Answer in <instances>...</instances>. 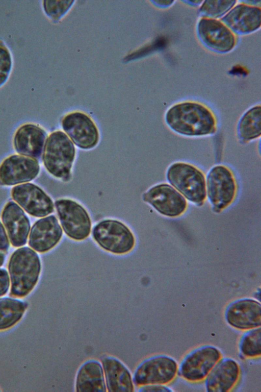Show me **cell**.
I'll return each instance as SVG.
<instances>
[{
	"label": "cell",
	"mask_w": 261,
	"mask_h": 392,
	"mask_svg": "<svg viewBox=\"0 0 261 392\" xmlns=\"http://www.w3.org/2000/svg\"><path fill=\"white\" fill-rule=\"evenodd\" d=\"M165 123L174 133L185 137H201L215 134L217 120L206 104L194 100H185L171 106L165 115Z\"/></svg>",
	"instance_id": "obj_1"
},
{
	"label": "cell",
	"mask_w": 261,
	"mask_h": 392,
	"mask_svg": "<svg viewBox=\"0 0 261 392\" xmlns=\"http://www.w3.org/2000/svg\"><path fill=\"white\" fill-rule=\"evenodd\" d=\"M8 268L11 280L10 296L22 298L28 295L36 285L41 265L39 257L34 250L22 247L11 255Z\"/></svg>",
	"instance_id": "obj_2"
},
{
	"label": "cell",
	"mask_w": 261,
	"mask_h": 392,
	"mask_svg": "<svg viewBox=\"0 0 261 392\" xmlns=\"http://www.w3.org/2000/svg\"><path fill=\"white\" fill-rule=\"evenodd\" d=\"M166 177L169 184L186 199L201 206L206 198V176L196 165L177 161L168 167Z\"/></svg>",
	"instance_id": "obj_3"
},
{
	"label": "cell",
	"mask_w": 261,
	"mask_h": 392,
	"mask_svg": "<svg viewBox=\"0 0 261 392\" xmlns=\"http://www.w3.org/2000/svg\"><path fill=\"white\" fill-rule=\"evenodd\" d=\"M75 154V147L62 131L51 133L46 139L43 161L47 171L54 177L67 181Z\"/></svg>",
	"instance_id": "obj_4"
},
{
	"label": "cell",
	"mask_w": 261,
	"mask_h": 392,
	"mask_svg": "<svg viewBox=\"0 0 261 392\" xmlns=\"http://www.w3.org/2000/svg\"><path fill=\"white\" fill-rule=\"evenodd\" d=\"M237 182L232 170L224 164L212 167L206 177V196L213 210L219 213L234 200Z\"/></svg>",
	"instance_id": "obj_5"
},
{
	"label": "cell",
	"mask_w": 261,
	"mask_h": 392,
	"mask_svg": "<svg viewBox=\"0 0 261 392\" xmlns=\"http://www.w3.org/2000/svg\"><path fill=\"white\" fill-rule=\"evenodd\" d=\"M92 237L103 250L117 255L130 252L136 243L135 236L122 222L113 219L99 222L93 227Z\"/></svg>",
	"instance_id": "obj_6"
},
{
	"label": "cell",
	"mask_w": 261,
	"mask_h": 392,
	"mask_svg": "<svg viewBox=\"0 0 261 392\" xmlns=\"http://www.w3.org/2000/svg\"><path fill=\"white\" fill-rule=\"evenodd\" d=\"M178 369L177 361L170 356H152L137 366L133 377V382L137 386L154 384L167 385L176 378Z\"/></svg>",
	"instance_id": "obj_7"
},
{
	"label": "cell",
	"mask_w": 261,
	"mask_h": 392,
	"mask_svg": "<svg viewBox=\"0 0 261 392\" xmlns=\"http://www.w3.org/2000/svg\"><path fill=\"white\" fill-rule=\"evenodd\" d=\"M221 358V351L214 346L198 347L182 358L178 365V374L190 382L202 381Z\"/></svg>",
	"instance_id": "obj_8"
},
{
	"label": "cell",
	"mask_w": 261,
	"mask_h": 392,
	"mask_svg": "<svg viewBox=\"0 0 261 392\" xmlns=\"http://www.w3.org/2000/svg\"><path fill=\"white\" fill-rule=\"evenodd\" d=\"M55 207L62 229L69 238L82 241L89 236L92 222L84 207L68 199L57 200Z\"/></svg>",
	"instance_id": "obj_9"
},
{
	"label": "cell",
	"mask_w": 261,
	"mask_h": 392,
	"mask_svg": "<svg viewBox=\"0 0 261 392\" xmlns=\"http://www.w3.org/2000/svg\"><path fill=\"white\" fill-rule=\"evenodd\" d=\"M196 32L201 43L216 53H229L237 43V35L220 19L200 17Z\"/></svg>",
	"instance_id": "obj_10"
},
{
	"label": "cell",
	"mask_w": 261,
	"mask_h": 392,
	"mask_svg": "<svg viewBox=\"0 0 261 392\" xmlns=\"http://www.w3.org/2000/svg\"><path fill=\"white\" fill-rule=\"evenodd\" d=\"M143 200L159 213L169 217L181 215L187 207L186 199L170 184L166 183L151 187L144 193Z\"/></svg>",
	"instance_id": "obj_11"
},
{
	"label": "cell",
	"mask_w": 261,
	"mask_h": 392,
	"mask_svg": "<svg viewBox=\"0 0 261 392\" xmlns=\"http://www.w3.org/2000/svg\"><path fill=\"white\" fill-rule=\"evenodd\" d=\"M62 126L73 142L81 149H92L98 142V129L85 113L74 112L66 115L62 119Z\"/></svg>",
	"instance_id": "obj_12"
},
{
	"label": "cell",
	"mask_w": 261,
	"mask_h": 392,
	"mask_svg": "<svg viewBox=\"0 0 261 392\" xmlns=\"http://www.w3.org/2000/svg\"><path fill=\"white\" fill-rule=\"evenodd\" d=\"M255 2H238L220 19L237 35L256 31L260 28L261 9Z\"/></svg>",
	"instance_id": "obj_13"
},
{
	"label": "cell",
	"mask_w": 261,
	"mask_h": 392,
	"mask_svg": "<svg viewBox=\"0 0 261 392\" xmlns=\"http://www.w3.org/2000/svg\"><path fill=\"white\" fill-rule=\"evenodd\" d=\"M11 196L28 213L35 217H43L54 211L51 199L39 187L25 183L14 187Z\"/></svg>",
	"instance_id": "obj_14"
},
{
	"label": "cell",
	"mask_w": 261,
	"mask_h": 392,
	"mask_svg": "<svg viewBox=\"0 0 261 392\" xmlns=\"http://www.w3.org/2000/svg\"><path fill=\"white\" fill-rule=\"evenodd\" d=\"M224 317L232 328L242 331L260 327L261 305L251 298H242L230 303L226 307Z\"/></svg>",
	"instance_id": "obj_15"
},
{
	"label": "cell",
	"mask_w": 261,
	"mask_h": 392,
	"mask_svg": "<svg viewBox=\"0 0 261 392\" xmlns=\"http://www.w3.org/2000/svg\"><path fill=\"white\" fill-rule=\"evenodd\" d=\"M40 171L35 159L18 155L5 159L0 165V185L11 186L34 179Z\"/></svg>",
	"instance_id": "obj_16"
},
{
	"label": "cell",
	"mask_w": 261,
	"mask_h": 392,
	"mask_svg": "<svg viewBox=\"0 0 261 392\" xmlns=\"http://www.w3.org/2000/svg\"><path fill=\"white\" fill-rule=\"evenodd\" d=\"M240 375V366L236 360L230 357L221 358L204 379L206 391H231L239 380Z\"/></svg>",
	"instance_id": "obj_17"
},
{
	"label": "cell",
	"mask_w": 261,
	"mask_h": 392,
	"mask_svg": "<svg viewBox=\"0 0 261 392\" xmlns=\"http://www.w3.org/2000/svg\"><path fill=\"white\" fill-rule=\"evenodd\" d=\"M63 230L57 218L49 215L37 220L33 226L29 239L30 247L44 253L53 249L60 242Z\"/></svg>",
	"instance_id": "obj_18"
},
{
	"label": "cell",
	"mask_w": 261,
	"mask_h": 392,
	"mask_svg": "<svg viewBox=\"0 0 261 392\" xmlns=\"http://www.w3.org/2000/svg\"><path fill=\"white\" fill-rule=\"evenodd\" d=\"M1 217L12 246L19 247L24 245L30 232V223L21 208L10 201L5 206Z\"/></svg>",
	"instance_id": "obj_19"
},
{
	"label": "cell",
	"mask_w": 261,
	"mask_h": 392,
	"mask_svg": "<svg viewBox=\"0 0 261 392\" xmlns=\"http://www.w3.org/2000/svg\"><path fill=\"white\" fill-rule=\"evenodd\" d=\"M46 137L45 131L38 125L27 124L20 127L14 137V146L18 154L34 159L43 152Z\"/></svg>",
	"instance_id": "obj_20"
},
{
	"label": "cell",
	"mask_w": 261,
	"mask_h": 392,
	"mask_svg": "<svg viewBox=\"0 0 261 392\" xmlns=\"http://www.w3.org/2000/svg\"><path fill=\"white\" fill-rule=\"evenodd\" d=\"M107 391L132 392L134 383L130 371L118 359L106 356L101 360Z\"/></svg>",
	"instance_id": "obj_21"
},
{
	"label": "cell",
	"mask_w": 261,
	"mask_h": 392,
	"mask_svg": "<svg viewBox=\"0 0 261 392\" xmlns=\"http://www.w3.org/2000/svg\"><path fill=\"white\" fill-rule=\"evenodd\" d=\"M75 390L78 392H105L107 391L102 364L95 360L84 362L77 371Z\"/></svg>",
	"instance_id": "obj_22"
},
{
	"label": "cell",
	"mask_w": 261,
	"mask_h": 392,
	"mask_svg": "<svg viewBox=\"0 0 261 392\" xmlns=\"http://www.w3.org/2000/svg\"><path fill=\"white\" fill-rule=\"evenodd\" d=\"M240 142L248 143L261 135V106L256 105L248 109L240 118L237 127Z\"/></svg>",
	"instance_id": "obj_23"
},
{
	"label": "cell",
	"mask_w": 261,
	"mask_h": 392,
	"mask_svg": "<svg viewBox=\"0 0 261 392\" xmlns=\"http://www.w3.org/2000/svg\"><path fill=\"white\" fill-rule=\"evenodd\" d=\"M28 304L23 301L4 298L0 299V330L13 327L22 317Z\"/></svg>",
	"instance_id": "obj_24"
},
{
	"label": "cell",
	"mask_w": 261,
	"mask_h": 392,
	"mask_svg": "<svg viewBox=\"0 0 261 392\" xmlns=\"http://www.w3.org/2000/svg\"><path fill=\"white\" fill-rule=\"evenodd\" d=\"M241 356L246 358H255L261 354L260 327L247 330L241 336L238 345Z\"/></svg>",
	"instance_id": "obj_25"
},
{
	"label": "cell",
	"mask_w": 261,
	"mask_h": 392,
	"mask_svg": "<svg viewBox=\"0 0 261 392\" xmlns=\"http://www.w3.org/2000/svg\"><path fill=\"white\" fill-rule=\"evenodd\" d=\"M237 1H203L200 6V17L220 19L226 14L237 3Z\"/></svg>",
	"instance_id": "obj_26"
},
{
	"label": "cell",
	"mask_w": 261,
	"mask_h": 392,
	"mask_svg": "<svg viewBox=\"0 0 261 392\" xmlns=\"http://www.w3.org/2000/svg\"><path fill=\"white\" fill-rule=\"evenodd\" d=\"M11 54L6 44L0 41V88L7 82L12 71Z\"/></svg>",
	"instance_id": "obj_27"
},
{
	"label": "cell",
	"mask_w": 261,
	"mask_h": 392,
	"mask_svg": "<svg viewBox=\"0 0 261 392\" xmlns=\"http://www.w3.org/2000/svg\"><path fill=\"white\" fill-rule=\"evenodd\" d=\"M70 1H43V8L45 14L53 19H59L65 12Z\"/></svg>",
	"instance_id": "obj_28"
},
{
	"label": "cell",
	"mask_w": 261,
	"mask_h": 392,
	"mask_svg": "<svg viewBox=\"0 0 261 392\" xmlns=\"http://www.w3.org/2000/svg\"><path fill=\"white\" fill-rule=\"evenodd\" d=\"M139 391L143 392H171L173 390L166 385L154 384L140 386Z\"/></svg>",
	"instance_id": "obj_29"
},
{
	"label": "cell",
	"mask_w": 261,
	"mask_h": 392,
	"mask_svg": "<svg viewBox=\"0 0 261 392\" xmlns=\"http://www.w3.org/2000/svg\"><path fill=\"white\" fill-rule=\"evenodd\" d=\"M10 286V278L6 270L0 269V297L5 295Z\"/></svg>",
	"instance_id": "obj_30"
},
{
	"label": "cell",
	"mask_w": 261,
	"mask_h": 392,
	"mask_svg": "<svg viewBox=\"0 0 261 392\" xmlns=\"http://www.w3.org/2000/svg\"><path fill=\"white\" fill-rule=\"evenodd\" d=\"M9 247L8 236L4 227L0 222V251H7Z\"/></svg>",
	"instance_id": "obj_31"
},
{
	"label": "cell",
	"mask_w": 261,
	"mask_h": 392,
	"mask_svg": "<svg viewBox=\"0 0 261 392\" xmlns=\"http://www.w3.org/2000/svg\"><path fill=\"white\" fill-rule=\"evenodd\" d=\"M153 2H154L156 5H157L160 7L168 8L172 6L174 4L175 1L162 0V1H153Z\"/></svg>",
	"instance_id": "obj_32"
},
{
	"label": "cell",
	"mask_w": 261,
	"mask_h": 392,
	"mask_svg": "<svg viewBox=\"0 0 261 392\" xmlns=\"http://www.w3.org/2000/svg\"><path fill=\"white\" fill-rule=\"evenodd\" d=\"M203 1H183L184 3H187L188 5L192 6H200Z\"/></svg>",
	"instance_id": "obj_33"
},
{
	"label": "cell",
	"mask_w": 261,
	"mask_h": 392,
	"mask_svg": "<svg viewBox=\"0 0 261 392\" xmlns=\"http://www.w3.org/2000/svg\"><path fill=\"white\" fill-rule=\"evenodd\" d=\"M5 255L0 251V267L3 265L5 261Z\"/></svg>",
	"instance_id": "obj_34"
}]
</instances>
